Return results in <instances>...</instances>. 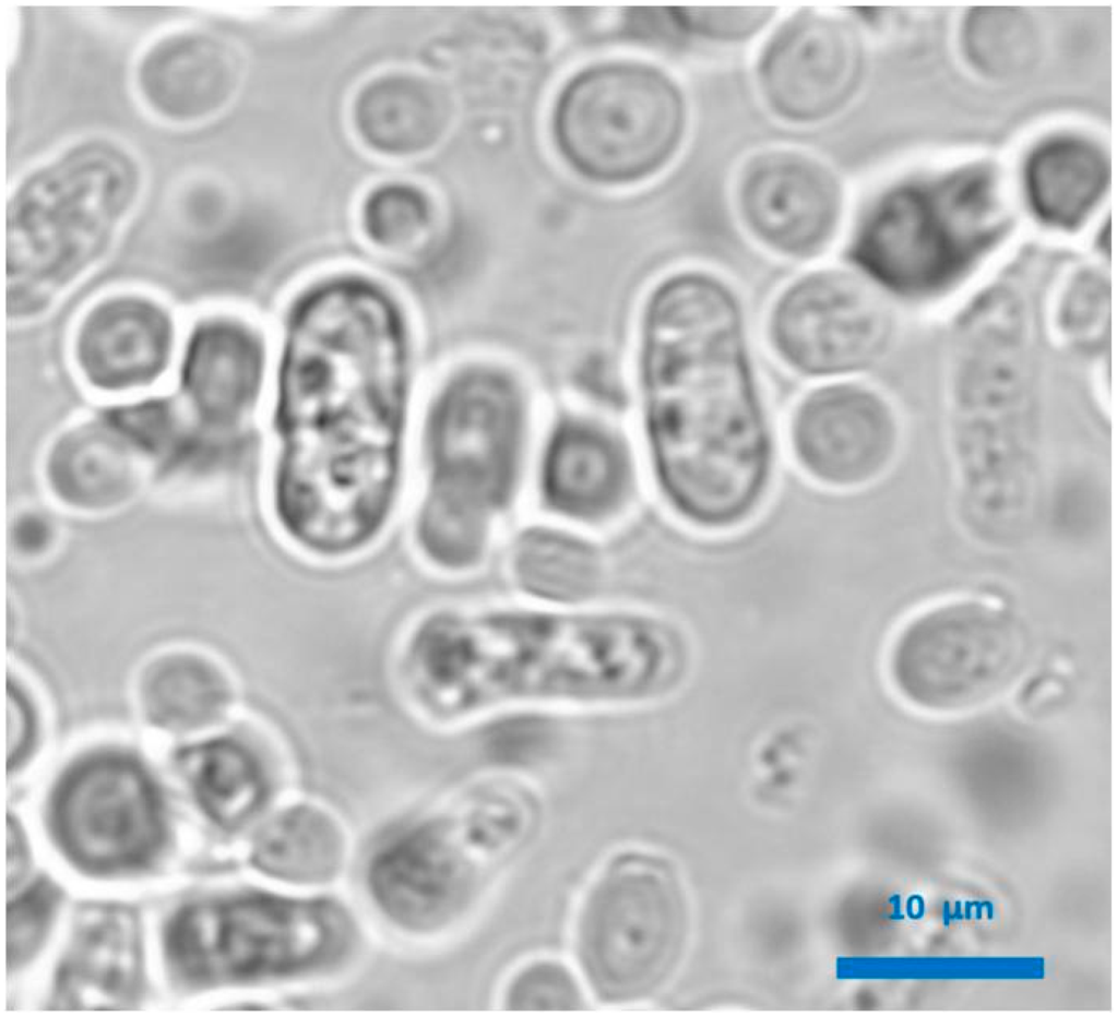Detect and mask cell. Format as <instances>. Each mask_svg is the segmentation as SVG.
Here are the masks:
<instances>
[{"label":"cell","mask_w":1117,"mask_h":1016,"mask_svg":"<svg viewBox=\"0 0 1117 1016\" xmlns=\"http://www.w3.org/2000/svg\"><path fill=\"white\" fill-rule=\"evenodd\" d=\"M230 673L198 656L163 657L147 668L140 688L142 707L156 726L193 731L224 718L236 700Z\"/></svg>","instance_id":"cell-21"},{"label":"cell","mask_w":1117,"mask_h":1016,"mask_svg":"<svg viewBox=\"0 0 1117 1016\" xmlns=\"http://www.w3.org/2000/svg\"><path fill=\"white\" fill-rule=\"evenodd\" d=\"M166 343L162 316L147 307L120 304L107 308L87 326L82 352L97 384L122 387L157 371Z\"/></svg>","instance_id":"cell-24"},{"label":"cell","mask_w":1117,"mask_h":1016,"mask_svg":"<svg viewBox=\"0 0 1117 1016\" xmlns=\"http://www.w3.org/2000/svg\"><path fill=\"white\" fill-rule=\"evenodd\" d=\"M773 343L791 367L830 376L867 368L887 350L893 318L866 283L842 272H818L783 292L772 314Z\"/></svg>","instance_id":"cell-11"},{"label":"cell","mask_w":1117,"mask_h":1016,"mask_svg":"<svg viewBox=\"0 0 1117 1016\" xmlns=\"http://www.w3.org/2000/svg\"><path fill=\"white\" fill-rule=\"evenodd\" d=\"M243 64L226 41L201 34H178L145 55L139 73L141 91L163 116L191 120L211 115L239 88Z\"/></svg>","instance_id":"cell-18"},{"label":"cell","mask_w":1117,"mask_h":1016,"mask_svg":"<svg viewBox=\"0 0 1117 1016\" xmlns=\"http://www.w3.org/2000/svg\"><path fill=\"white\" fill-rule=\"evenodd\" d=\"M1029 638L1020 618L978 596L932 602L898 632L888 659L891 683L910 704L954 713L984 704L1021 673Z\"/></svg>","instance_id":"cell-5"},{"label":"cell","mask_w":1117,"mask_h":1016,"mask_svg":"<svg viewBox=\"0 0 1117 1016\" xmlns=\"http://www.w3.org/2000/svg\"><path fill=\"white\" fill-rule=\"evenodd\" d=\"M144 450L122 430L80 431L51 451L46 465L48 483L69 506L85 511L115 507L136 491Z\"/></svg>","instance_id":"cell-19"},{"label":"cell","mask_w":1117,"mask_h":1016,"mask_svg":"<svg viewBox=\"0 0 1117 1016\" xmlns=\"http://www.w3.org/2000/svg\"><path fill=\"white\" fill-rule=\"evenodd\" d=\"M8 762L19 764L32 748L35 732L33 710L20 690H8Z\"/></svg>","instance_id":"cell-34"},{"label":"cell","mask_w":1117,"mask_h":1016,"mask_svg":"<svg viewBox=\"0 0 1117 1016\" xmlns=\"http://www.w3.org/2000/svg\"><path fill=\"white\" fill-rule=\"evenodd\" d=\"M688 108L677 83L654 67L587 68L562 88L554 110L558 148L581 175L627 182L653 175L677 153Z\"/></svg>","instance_id":"cell-3"},{"label":"cell","mask_w":1117,"mask_h":1016,"mask_svg":"<svg viewBox=\"0 0 1117 1016\" xmlns=\"http://www.w3.org/2000/svg\"><path fill=\"white\" fill-rule=\"evenodd\" d=\"M121 917L104 918L79 940L69 964V980L116 995L129 983L135 966L131 927Z\"/></svg>","instance_id":"cell-30"},{"label":"cell","mask_w":1117,"mask_h":1016,"mask_svg":"<svg viewBox=\"0 0 1117 1016\" xmlns=\"http://www.w3.org/2000/svg\"><path fill=\"white\" fill-rule=\"evenodd\" d=\"M747 229L765 247L807 258L832 240L842 215L843 189L822 160L796 151H771L750 159L737 184Z\"/></svg>","instance_id":"cell-14"},{"label":"cell","mask_w":1117,"mask_h":1016,"mask_svg":"<svg viewBox=\"0 0 1117 1016\" xmlns=\"http://www.w3.org/2000/svg\"><path fill=\"white\" fill-rule=\"evenodd\" d=\"M452 101L430 74L394 68L369 76L355 91L348 110L355 139L371 154L395 160L418 158L447 134Z\"/></svg>","instance_id":"cell-17"},{"label":"cell","mask_w":1117,"mask_h":1016,"mask_svg":"<svg viewBox=\"0 0 1117 1016\" xmlns=\"http://www.w3.org/2000/svg\"><path fill=\"white\" fill-rule=\"evenodd\" d=\"M55 895L50 886L39 885L8 909V955L20 963L40 941L51 912Z\"/></svg>","instance_id":"cell-33"},{"label":"cell","mask_w":1117,"mask_h":1016,"mask_svg":"<svg viewBox=\"0 0 1117 1016\" xmlns=\"http://www.w3.org/2000/svg\"><path fill=\"white\" fill-rule=\"evenodd\" d=\"M986 248L977 219L947 183L935 191L901 187L861 222L852 259L889 290L926 296L955 282Z\"/></svg>","instance_id":"cell-8"},{"label":"cell","mask_w":1117,"mask_h":1016,"mask_svg":"<svg viewBox=\"0 0 1117 1016\" xmlns=\"http://www.w3.org/2000/svg\"><path fill=\"white\" fill-rule=\"evenodd\" d=\"M641 343L649 438L668 500L701 529L746 523L770 490L774 456L737 299L708 274L670 277L649 300Z\"/></svg>","instance_id":"cell-1"},{"label":"cell","mask_w":1117,"mask_h":1016,"mask_svg":"<svg viewBox=\"0 0 1117 1016\" xmlns=\"http://www.w3.org/2000/svg\"><path fill=\"white\" fill-rule=\"evenodd\" d=\"M678 34L715 43H740L765 28L775 15L773 7L668 8Z\"/></svg>","instance_id":"cell-32"},{"label":"cell","mask_w":1117,"mask_h":1016,"mask_svg":"<svg viewBox=\"0 0 1117 1016\" xmlns=\"http://www.w3.org/2000/svg\"><path fill=\"white\" fill-rule=\"evenodd\" d=\"M12 536L19 550L36 553L48 543L50 534L47 523L40 517L32 515L17 522Z\"/></svg>","instance_id":"cell-35"},{"label":"cell","mask_w":1117,"mask_h":1016,"mask_svg":"<svg viewBox=\"0 0 1117 1016\" xmlns=\"http://www.w3.org/2000/svg\"><path fill=\"white\" fill-rule=\"evenodd\" d=\"M253 338L230 326H212L197 335L186 368V387L202 416L227 425L251 404L260 378Z\"/></svg>","instance_id":"cell-22"},{"label":"cell","mask_w":1117,"mask_h":1016,"mask_svg":"<svg viewBox=\"0 0 1117 1016\" xmlns=\"http://www.w3.org/2000/svg\"><path fill=\"white\" fill-rule=\"evenodd\" d=\"M344 920L326 903L247 896L188 907L173 920L174 963L199 980L249 979L311 966L341 944Z\"/></svg>","instance_id":"cell-6"},{"label":"cell","mask_w":1117,"mask_h":1016,"mask_svg":"<svg viewBox=\"0 0 1117 1016\" xmlns=\"http://www.w3.org/2000/svg\"><path fill=\"white\" fill-rule=\"evenodd\" d=\"M518 579L528 594L558 602L591 596L597 586L594 557L579 543L540 535L524 542L516 562Z\"/></svg>","instance_id":"cell-26"},{"label":"cell","mask_w":1117,"mask_h":1016,"mask_svg":"<svg viewBox=\"0 0 1117 1016\" xmlns=\"http://www.w3.org/2000/svg\"><path fill=\"white\" fill-rule=\"evenodd\" d=\"M296 751L283 728L264 716L240 732L193 745L179 754L182 773L201 809L225 827L245 823L270 796L273 775H288Z\"/></svg>","instance_id":"cell-16"},{"label":"cell","mask_w":1117,"mask_h":1016,"mask_svg":"<svg viewBox=\"0 0 1117 1016\" xmlns=\"http://www.w3.org/2000/svg\"><path fill=\"white\" fill-rule=\"evenodd\" d=\"M452 713L461 731L513 710L563 715L642 708L662 645L647 618L452 612Z\"/></svg>","instance_id":"cell-2"},{"label":"cell","mask_w":1117,"mask_h":1016,"mask_svg":"<svg viewBox=\"0 0 1117 1016\" xmlns=\"http://www.w3.org/2000/svg\"><path fill=\"white\" fill-rule=\"evenodd\" d=\"M460 838L455 824L436 822L379 853L370 869V884L391 917L407 925H432L473 903L490 865Z\"/></svg>","instance_id":"cell-15"},{"label":"cell","mask_w":1117,"mask_h":1016,"mask_svg":"<svg viewBox=\"0 0 1117 1016\" xmlns=\"http://www.w3.org/2000/svg\"><path fill=\"white\" fill-rule=\"evenodd\" d=\"M503 1005L512 1011H578L586 1002L580 980L565 963L539 958L511 977Z\"/></svg>","instance_id":"cell-31"},{"label":"cell","mask_w":1117,"mask_h":1016,"mask_svg":"<svg viewBox=\"0 0 1117 1016\" xmlns=\"http://www.w3.org/2000/svg\"><path fill=\"white\" fill-rule=\"evenodd\" d=\"M864 70V47L854 25L807 8L784 20L765 40L756 62V81L774 116L794 124H815L847 108Z\"/></svg>","instance_id":"cell-12"},{"label":"cell","mask_w":1117,"mask_h":1016,"mask_svg":"<svg viewBox=\"0 0 1117 1016\" xmlns=\"http://www.w3.org/2000/svg\"><path fill=\"white\" fill-rule=\"evenodd\" d=\"M963 37L970 60L988 75L1006 77L1024 72L1036 56L1033 25L1013 8H976L966 19Z\"/></svg>","instance_id":"cell-29"},{"label":"cell","mask_w":1117,"mask_h":1016,"mask_svg":"<svg viewBox=\"0 0 1117 1016\" xmlns=\"http://www.w3.org/2000/svg\"><path fill=\"white\" fill-rule=\"evenodd\" d=\"M259 840L258 864L277 876H318L328 871L335 858L333 821L314 804L298 803L277 813Z\"/></svg>","instance_id":"cell-25"},{"label":"cell","mask_w":1117,"mask_h":1016,"mask_svg":"<svg viewBox=\"0 0 1117 1016\" xmlns=\"http://www.w3.org/2000/svg\"><path fill=\"white\" fill-rule=\"evenodd\" d=\"M435 224L427 193L406 182L375 188L361 210V227L370 242L391 254L405 255L424 246Z\"/></svg>","instance_id":"cell-28"},{"label":"cell","mask_w":1117,"mask_h":1016,"mask_svg":"<svg viewBox=\"0 0 1117 1016\" xmlns=\"http://www.w3.org/2000/svg\"><path fill=\"white\" fill-rule=\"evenodd\" d=\"M1109 177L1103 153L1074 138L1049 140L1027 159L1025 186L1032 210L1060 228L1080 225L1101 200Z\"/></svg>","instance_id":"cell-20"},{"label":"cell","mask_w":1117,"mask_h":1016,"mask_svg":"<svg viewBox=\"0 0 1117 1016\" xmlns=\"http://www.w3.org/2000/svg\"><path fill=\"white\" fill-rule=\"evenodd\" d=\"M1050 325L1057 339L1076 351L1100 349L1106 343L1110 319L1107 275L1090 265L1065 273L1054 289Z\"/></svg>","instance_id":"cell-27"},{"label":"cell","mask_w":1117,"mask_h":1016,"mask_svg":"<svg viewBox=\"0 0 1117 1016\" xmlns=\"http://www.w3.org/2000/svg\"><path fill=\"white\" fill-rule=\"evenodd\" d=\"M520 431L519 394L506 375L472 370L458 376L432 414L433 491L489 512L509 492Z\"/></svg>","instance_id":"cell-10"},{"label":"cell","mask_w":1117,"mask_h":1016,"mask_svg":"<svg viewBox=\"0 0 1117 1016\" xmlns=\"http://www.w3.org/2000/svg\"><path fill=\"white\" fill-rule=\"evenodd\" d=\"M680 927L667 866L642 851L615 856L593 880L577 918V955L590 990L611 1005L649 996L670 969Z\"/></svg>","instance_id":"cell-4"},{"label":"cell","mask_w":1117,"mask_h":1016,"mask_svg":"<svg viewBox=\"0 0 1117 1016\" xmlns=\"http://www.w3.org/2000/svg\"><path fill=\"white\" fill-rule=\"evenodd\" d=\"M544 477L552 504L572 514L594 515L619 497L625 466L618 449L604 434L568 425L551 441Z\"/></svg>","instance_id":"cell-23"},{"label":"cell","mask_w":1117,"mask_h":1016,"mask_svg":"<svg viewBox=\"0 0 1117 1016\" xmlns=\"http://www.w3.org/2000/svg\"><path fill=\"white\" fill-rule=\"evenodd\" d=\"M51 817L68 854L94 870L142 863L164 834L152 779L138 760L121 751H97L74 763L56 788Z\"/></svg>","instance_id":"cell-9"},{"label":"cell","mask_w":1117,"mask_h":1016,"mask_svg":"<svg viewBox=\"0 0 1117 1016\" xmlns=\"http://www.w3.org/2000/svg\"><path fill=\"white\" fill-rule=\"evenodd\" d=\"M136 174L130 159L88 144L34 174L8 215L11 270L57 275L88 255L130 200Z\"/></svg>","instance_id":"cell-7"},{"label":"cell","mask_w":1117,"mask_h":1016,"mask_svg":"<svg viewBox=\"0 0 1117 1016\" xmlns=\"http://www.w3.org/2000/svg\"><path fill=\"white\" fill-rule=\"evenodd\" d=\"M903 443L896 406L866 385L819 387L801 399L791 421V451L800 470L836 490L879 482L895 467Z\"/></svg>","instance_id":"cell-13"}]
</instances>
